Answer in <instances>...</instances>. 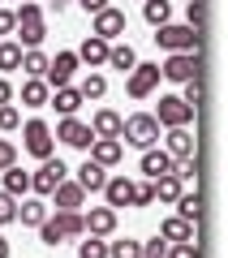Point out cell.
<instances>
[{
	"label": "cell",
	"mask_w": 228,
	"mask_h": 258,
	"mask_svg": "<svg viewBox=\"0 0 228 258\" xmlns=\"http://www.w3.org/2000/svg\"><path fill=\"white\" fill-rule=\"evenodd\" d=\"M121 138H125L129 147H138V151L155 147V142H159V120L151 116V112H134V116L121 125Z\"/></svg>",
	"instance_id": "cell-1"
},
{
	"label": "cell",
	"mask_w": 228,
	"mask_h": 258,
	"mask_svg": "<svg viewBox=\"0 0 228 258\" xmlns=\"http://www.w3.org/2000/svg\"><path fill=\"white\" fill-rule=\"evenodd\" d=\"M155 43L164 47V52H198V30L164 22V26H155Z\"/></svg>",
	"instance_id": "cell-2"
},
{
	"label": "cell",
	"mask_w": 228,
	"mask_h": 258,
	"mask_svg": "<svg viewBox=\"0 0 228 258\" xmlns=\"http://www.w3.org/2000/svg\"><path fill=\"white\" fill-rule=\"evenodd\" d=\"M151 116L159 120V129H181V125H190V120H194V108L181 99V95H164L159 108L151 112Z\"/></svg>",
	"instance_id": "cell-3"
},
{
	"label": "cell",
	"mask_w": 228,
	"mask_h": 258,
	"mask_svg": "<svg viewBox=\"0 0 228 258\" xmlns=\"http://www.w3.org/2000/svg\"><path fill=\"white\" fill-rule=\"evenodd\" d=\"M155 86H159V64H151V60H138L134 69L125 74V91H129V99H146Z\"/></svg>",
	"instance_id": "cell-4"
},
{
	"label": "cell",
	"mask_w": 228,
	"mask_h": 258,
	"mask_svg": "<svg viewBox=\"0 0 228 258\" xmlns=\"http://www.w3.org/2000/svg\"><path fill=\"white\" fill-rule=\"evenodd\" d=\"M22 129V142H26V151L35 159H47L52 155V147H56V138H52V129H47V120H26V125H18Z\"/></svg>",
	"instance_id": "cell-5"
},
{
	"label": "cell",
	"mask_w": 228,
	"mask_h": 258,
	"mask_svg": "<svg viewBox=\"0 0 228 258\" xmlns=\"http://www.w3.org/2000/svg\"><path fill=\"white\" fill-rule=\"evenodd\" d=\"M159 78H168V82L198 78V52H168V60L159 64Z\"/></svg>",
	"instance_id": "cell-6"
},
{
	"label": "cell",
	"mask_w": 228,
	"mask_h": 258,
	"mask_svg": "<svg viewBox=\"0 0 228 258\" xmlns=\"http://www.w3.org/2000/svg\"><path fill=\"white\" fill-rule=\"evenodd\" d=\"M52 138H61L65 147H73V151H86L95 142V134H91V125H82L78 116H61V125H56Z\"/></svg>",
	"instance_id": "cell-7"
},
{
	"label": "cell",
	"mask_w": 228,
	"mask_h": 258,
	"mask_svg": "<svg viewBox=\"0 0 228 258\" xmlns=\"http://www.w3.org/2000/svg\"><path fill=\"white\" fill-rule=\"evenodd\" d=\"M73 74H78V52H56V60H47L43 69V82L56 91V86H69Z\"/></svg>",
	"instance_id": "cell-8"
},
{
	"label": "cell",
	"mask_w": 228,
	"mask_h": 258,
	"mask_svg": "<svg viewBox=\"0 0 228 258\" xmlns=\"http://www.w3.org/2000/svg\"><path fill=\"white\" fill-rule=\"evenodd\" d=\"M65 176H69V168H65L61 159H52V155H47L43 164H39V172H30V189H35V194H52L56 185L65 181Z\"/></svg>",
	"instance_id": "cell-9"
},
{
	"label": "cell",
	"mask_w": 228,
	"mask_h": 258,
	"mask_svg": "<svg viewBox=\"0 0 228 258\" xmlns=\"http://www.w3.org/2000/svg\"><path fill=\"white\" fill-rule=\"evenodd\" d=\"M91 35H99V39H108V43H117V39L121 35H125V13H121V9H112V5H108V9H99V13H91Z\"/></svg>",
	"instance_id": "cell-10"
},
{
	"label": "cell",
	"mask_w": 228,
	"mask_h": 258,
	"mask_svg": "<svg viewBox=\"0 0 228 258\" xmlns=\"http://www.w3.org/2000/svg\"><path fill=\"white\" fill-rule=\"evenodd\" d=\"M99 194H103V207H112V211H117V207H129V198H134V181H129V176H108Z\"/></svg>",
	"instance_id": "cell-11"
},
{
	"label": "cell",
	"mask_w": 228,
	"mask_h": 258,
	"mask_svg": "<svg viewBox=\"0 0 228 258\" xmlns=\"http://www.w3.org/2000/svg\"><path fill=\"white\" fill-rule=\"evenodd\" d=\"M82 224H86L91 237H112V232H117V211H112V207H91V211L82 215Z\"/></svg>",
	"instance_id": "cell-12"
},
{
	"label": "cell",
	"mask_w": 228,
	"mask_h": 258,
	"mask_svg": "<svg viewBox=\"0 0 228 258\" xmlns=\"http://www.w3.org/2000/svg\"><path fill=\"white\" fill-rule=\"evenodd\" d=\"M78 64L103 69V64H108V39H99V35H86V39H82V47H78Z\"/></svg>",
	"instance_id": "cell-13"
},
{
	"label": "cell",
	"mask_w": 228,
	"mask_h": 258,
	"mask_svg": "<svg viewBox=\"0 0 228 258\" xmlns=\"http://www.w3.org/2000/svg\"><path fill=\"white\" fill-rule=\"evenodd\" d=\"M52 198H56V211H78V207L86 203V189H82L78 181H69V176H65V181L52 189Z\"/></svg>",
	"instance_id": "cell-14"
},
{
	"label": "cell",
	"mask_w": 228,
	"mask_h": 258,
	"mask_svg": "<svg viewBox=\"0 0 228 258\" xmlns=\"http://www.w3.org/2000/svg\"><path fill=\"white\" fill-rule=\"evenodd\" d=\"M168 172H173V155L159 151V147H146L142 151V176H146V181H155V176H168Z\"/></svg>",
	"instance_id": "cell-15"
},
{
	"label": "cell",
	"mask_w": 228,
	"mask_h": 258,
	"mask_svg": "<svg viewBox=\"0 0 228 258\" xmlns=\"http://www.w3.org/2000/svg\"><path fill=\"white\" fill-rule=\"evenodd\" d=\"M86 155H91L95 164H103V168H117L121 164V138H95L91 147H86Z\"/></svg>",
	"instance_id": "cell-16"
},
{
	"label": "cell",
	"mask_w": 228,
	"mask_h": 258,
	"mask_svg": "<svg viewBox=\"0 0 228 258\" xmlns=\"http://www.w3.org/2000/svg\"><path fill=\"white\" fill-rule=\"evenodd\" d=\"M168 155H173V159H185V155H194V151H198V142H194V134H190V125H181V129H168Z\"/></svg>",
	"instance_id": "cell-17"
},
{
	"label": "cell",
	"mask_w": 228,
	"mask_h": 258,
	"mask_svg": "<svg viewBox=\"0 0 228 258\" xmlns=\"http://www.w3.org/2000/svg\"><path fill=\"white\" fill-rule=\"evenodd\" d=\"M121 125H125V116H117L112 108H99L91 120V134L95 138H121Z\"/></svg>",
	"instance_id": "cell-18"
},
{
	"label": "cell",
	"mask_w": 228,
	"mask_h": 258,
	"mask_svg": "<svg viewBox=\"0 0 228 258\" xmlns=\"http://www.w3.org/2000/svg\"><path fill=\"white\" fill-rule=\"evenodd\" d=\"M103 181H108V168H103V164H95V159L86 155V164L78 168V185H82L86 194H99V189H103Z\"/></svg>",
	"instance_id": "cell-19"
},
{
	"label": "cell",
	"mask_w": 228,
	"mask_h": 258,
	"mask_svg": "<svg viewBox=\"0 0 228 258\" xmlns=\"http://www.w3.org/2000/svg\"><path fill=\"white\" fill-rule=\"evenodd\" d=\"M18 43H22V52H26V47H39L47 39V26H43V18H26V22H18Z\"/></svg>",
	"instance_id": "cell-20"
},
{
	"label": "cell",
	"mask_w": 228,
	"mask_h": 258,
	"mask_svg": "<svg viewBox=\"0 0 228 258\" xmlns=\"http://www.w3.org/2000/svg\"><path fill=\"white\" fill-rule=\"evenodd\" d=\"M47 99H52V86H47L43 78H26V82H22V103H26V108H47Z\"/></svg>",
	"instance_id": "cell-21"
},
{
	"label": "cell",
	"mask_w": 228,
	"mask_h": 258,
	"mask_svg": "<svg viewBox=\"0 0 228 258\" xmlns=\"http://www.w3.org/2000/svg\"><path fill=\"white\" fill-rule=\"evenodd\" d=\"M47 103H52V108L61 112V116H73V112L82 108V95H78V86H56Z\"/></svg>",
	"instance_id": "cell-22"
},
{
	"label": "cell",
	"mask_w": 228,
	"mask_h": 258,
	"mask_svg": "<svg viewBox=\"0 0 228 258\" xmlns=\"http://www.w3.org/2000/svg\"><path fill=\"white\" fill-rule=\"evenodd\" d=\"M47 220L61 228V237L69 241V237H86V224H82V211H56V215H47Z\"/></svg>",
	"instance_id": "cell-23"
},
{
	"label": "cell",
	"mask_w": 228,
	"mask_h": 258,
	"mask_svg": "<svg viewBox=\"0 0 228 258\" xmlns=\"http://www.w3.org/2000/svg\"><path fill=\"white\" fill-rule=\"evenodd\" d=\"M138 64V52L129 43H108V69H117V74H129Z\"/></svg>",
	"instance_id": "cell-24"
},
{
	"label": "cell",
	"mask_w": 228,
	"mask_h": 258,
	"mask_svg": "<svg viewBox=\"0 0 228 258\" xmlns=\"http://www.w3.org/2000/svg\"><path fill=\"white\" fill-rule=\"evenodd\" d=\"M18 220L26 224V228H39V224L47 220V207L39 203V198H18Z\"/></svg>",
	"instance_id": "cell-25"
},
{
	"label": "cell",
	"mask_w": 228,
	"mask_h": 258,
	"mask_svg": "<svg viewBox=\"0 0 228 258\" xmlns=\"http://www.w3.org/2000/svg\"><path fill=\"white\" fill-rule=\"evenodd\" d=\"M177 215H181V220H190V224H198L202 220V194L194 189V194H177Z\"/></svg>",
	"instance_id": "cell-26"
},
{
	"label": "cell",
	"mask_w": 228,
	"mask_h": 258,
	"mask_svg": "<svg viewBox=\"0 0 228 258\" xmlns=\"http://www.w3.org/2000/svg\"><path fill=\"white\" fill-rule=\"evenodd\" d=\"M5 194L26 198V194H30V172H22L18 164H9V168H5Z\"/></svg>",
	"instance_id": "cell-27"
},
{
	"label": "cell",
	"mask_w": 228,
	"mask_h": 258,
	"mask_svg": "<svg viewBox=\"0 0 228 258\" xmlns=\"http://www.w3.org/2000/svg\"><path fill=\"white\" fill-rule=\"evenodd\" d=\"M159 237H164V241H194V224L181 220V215H173V220H164Z\"/></svg>",
	"instance_id": "cell-28"
},
{
	"label": "cell",
	"mask_w": 228,
	"mask_h": 258,
	"mask_svg": "<svg viewBox=\"0 0 228 258\" xmlns=\"http://www.w3.org/2000/svg\"><path fill=\"white\" fill-rule=\"evenodd\" d=\"M22 74L26 78H43V69H47V56L39 52V47H26V52H22V64H18Z\"/></svg>",
	"instance_id": "cell-29"
},
{
	"label": "cell",
	"mask_w": 228,
	"mask_h": 258,
	"mask_svg": "<svg viewBox=\"0 0 228 258\" xmlns=\"http://www.w3.org/2000/svg\"><path fill=\"white\" fill-rule=\"evenodd\" d=\"M142 18L151 22V26H164V22H173V5H168V0H146Z\"/></svg>",
	"instance_id": "cell-30"
},
{
	"label": "cell",
	"mask_w": 228,
	"mask_h": 258,
	"mask_svg": "<svg viewBox=\"0 0 228 258\" xmlns=\"http://www.w3.org/2000/svg\"><path fill=\"white\" fill-rule=\"evenodd\" d=\"M151 185H155V203H177V194H181V181H177L173 172H168V176H155Z\"/></svg>",
	"instance_id": "cell-31"
},
{
	"label": "cell",
	"mask_w": 228,
	"mask_h": 258,
	"mask_svg": "<svg viewBox=\"0 0 228 258\" xmlns=\"http://www.w3.org/2000/svg\"><path fill=\"white\" fill-rule=\"evenodd\" d=\"M78 95H82V99H103V95H108V78L103 74H86L82 86H78Z\"/></svg>",
	"instance_id": "cell-32"
},
{
	"label": "cell",
	"mask_w": 228,
	"mask_h": 258,
	"mask_svg": "<svg viewBox=\"0 0 228 258\" xmlns=\"http://www.w3.org/2000/svg\"><path fill=\"white\" fill-rule=\"evenodd\" d=\"M78 258H108V241L86 232V241H78Z\"/></svg>",
	"instance_id": "cell-33"
},
{
	"label": "cell",
	"mask_w": 228,
	"mask_h": 258,
	"mask_svg": "<svg viewBox=\"0 0 228 258\" xmlns=\"http://www.w3.org/2000/svg\"><path fill=\"white\" fill-rule=\"evenodd\" d=\"M22 64V43H0V74H13Z\"/></svg>",
	"instance_id": "cell-34"
},
{
	"label": "cell",
	"mask_w": 228,
	"mask_h": 258,
	"mask_svg": "<svg viewBox=\"0 0 228 258\" xmlns=\"http://www.w3.org/2000/svg\"><path fill=\"white\" fill-rule=\"evenodd\" d=\"M108 258H142V241H108Z\"/></svg>",
	"instance_id": "cell-35"
},
{
	"label": "cell",
	"mask_w": 228,
	"mask_h": 258,
	"mask_svg": "<svg viewBox=\"0 0 228 258\" xmlns=\"http://www.w3.org/2000/svg\"><path fill=\"white\" fill-rule=\"evenodd\" d=\"M185 18H190L185 26L202 35V22H207V13H202V0H185Z\"/></svg>",
	"instance_id": "cell-36"
},
{
	"label": "cell",
	"mask_w": 228,
	"mask_h": 258,
	"mask_svg": "<svg viewBox=\"0 0 228 258\" xmlns=\"http://www.w3.org/2000/svg\"><path fill=\"white\" fill-rule=\"evenodd\" d=\"M164 258H202L194 241H168V254Z\"/></svg>",
	"instance_id": "cell-37"
},
{
	"label": "cell",
	"mask_w": 228,
	"mask_h": 258,
	"mask_svg": "<svg viewBox=\"0 0 228 258\" xmlns=\"http://www.w3.org/2000/svg\"><path fill=\"white\" fill-rule=\"evenodd\" d=\"M181 86H185V91H181V99L190 103L194 112H198V103H202V78H190V82H181Z\"/></svg>",
	"instance_id": "cell-38"
},
{
	"label": "cell",
	"mask_w": 228,
	"mask_h": 258,
	"mask_svg": "<svg viewBox=\"0 0 228 258\" xmlns=\"http://www.w3.org/2000/svg\"><path fill=\"white\" fill-rule=\"evenodd\" d=\"M151 203H155V185H151V181L138 185L134 181V198H129V207H151Z\"/></svg>",
	"instance_id": "cell-39"
},
{
	"label": "cell",
	"mask_w": 228,
	"mask_h": 258,
	"mask_svg": "<svg viewBox=\"0 0 228 258\" xmlns=\"http://www.w3.org/2000/svg\"><path fill=\"white\" fill-rule=\"evenodd\" d=\"M18 125H22V112L13 108V103H0V129H5V134H13Z\"/></svg>",
	"instance_id": "cell-40"
},
{
	"label": "cell",
	"mask_w": 228,
	"mask_h": 258,
	"mask_svg": "<svg viewBox=\"0 0 228 258\" xmlns=\"http://www.w3.org/2000/svg\"><path fill=\"white\" fill-rule=\"evenodd\" d=\"M13 220H18V198L0 189V224H13Z\"/></svg>",
	"instance_id": "cell-41"
},
{
	"label": "cell",
	"mask_w": 228,
	"mask_h": 258,
	"mask_svg": "<svg viewBox=\"0 0 228 258\" xmlns=\"http://www.w3.org/2000/svg\"><path fill=\"white\" fill-rule=\"evenodd\" d=\"M39 241H43V245H52V249H56V245H61L65 237H61V228H56L52 220H43V224H39Z\"/></svg>",
	"instance_id": "cell-42"
},
{
	"label": "cell",
	"mask_w": 228,
	"mask_h": 258,
	"mask_svg": "<svg viewBox=\"0 0 228 258\" xmlns=\"http://www.w3.org/2000/svg\"><path fill=\"white\" fill-rule=\"evenodd\" d=\"M168 254V241L155 237V241H142V258H164Z\"/></svg>",
	"instance_id": "cell-43"
},
{
	"label": "cell",
	"mask_w": 228,
	"mask_h": 258,
	"mask_svg": "<svg viewBox=\"0 0 228 258\" xmlns=\"http://www.w3.org/2000/svg\"><path fill=\"white\" fill-rule=\"evenodd\" d=\"M9 164H18V147H13L9 138H0V172H5Z\"/></svg>",
	"instance_id": "cell-44"
},
{
	"label": "cell",
	"mask_w": 228,
	"mask_h": 258,
	"mask_svg": "<svg viewBox=\"0 0 228 258\" xmlns=\"http://www.w3.org/2000/svg\"><path fill=\"white\" fill-rule=\"evenodd\" d=\"M13 18H18V22H26V18H43V9H39L35 0H22V9L13 13Z\"/></svg>",
	"instance_id": "cell-45"
},
{
	"label": "cell",
	"mask_w": 228,
	"mask_h": 258,
	"mask_svg": "<svg viewBox=\"0 0 228 258\" xmlns=\"http://www.w3.org/2000/svg\"><path fill=\"white\" fill-rule=\"evenodd\" d=\"M13 26H18V18L9 9H0V35H13Z\"/></svg>",
	"instance_id": "cell-46"
},
{
	"label": "cell",
	"mask_w": 228,
	"mask_h": 258,
	"mask_svg": "<svg viewBox=\"0 0 228 258\" xmlns=\"http://www.w3.org/2000/svg\"><path fill=\"white\" fill-rule=\"evenodd\" d=\"M86 13H99V9H108V0H78Z\"/></svg>",
	"instance_id": "cell-47"
},
{
	"label": "cell",
	"mask_w": 228,
	"mask_h": 258,
	"mask_svg": "<svg viewBox=\"0 0 228 258\" xmlns=\"http://www.w3.org/2000/svg\"><path fill=\"white\" fill-rule=\"evenodd\" d=\"M0 103H13V86L5 82V78H0Z\"/></svg>",
	"instance_id": "cell-48"
},
{
	"label": "cell",
	"mask_w": 228,
	"mask_h": 258,
	"mask_svg": "<svg viewBox=\"0 0 228 258\" xmlns=\"http://www.w3.org/2000/svg\"><path fill=\"white\" fill-rule=\"evenodd\" d=\"M0 258H9V241L5 237H0Z\"/></svg>",
	"instance_id": "cell-49"
},
{
	"label": "cell",
	"mask_w": 228,
	"mask_h": 258,
	"mask_svg": "<svg viewBox=\"0 0 228 258\" xmlns=\"http://www.w3.org/2000/svg\"><path fill=\"white\" fill-rule=\"evenodd\" d=\"M65 5H73V0H56V9H65Z\"/></svg>",
	"instance_id": "cell-50"
}]
</instances>
